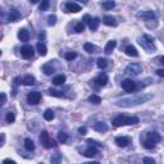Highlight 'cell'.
I'll use <instances>...</instances> for the list:
<instances>
[{"mask_svg": "<svg viewBox=\"0 0 164 164\" xmlns=\"http://www.w3.org/2000/svg\"><path fill=\"white\" fill-rule=\"evenodd\" d=\"M139 44L142 46L144 49H146L147 52H153L155 50V45H154V38L149 36V35H144L139 38Z\"/></svg>", "mask_w": 164, "mask_h": 164, "instance_id": "1", "label": "cell"}, {"mask_svg": "<svg viewBox=\"0 0 164 164\" xmlns=\"http://www.w3.org/2000/svg\"><path fill=\"white\" fill-rule=\"evenodd\" d=\"M151 97H153L151 95H142V96L136 97V99H123V100H117V101H115V105L122 104V103H128V101H131V104H130V107H131V105H137V104H142V103H145V101L150 100Z\"/></svg>", "mask_w": 164, "mask_h": 164, "instance_id": "2", "label": "cell"}, {"mask_svg": "<svg viewBox=\"0 0 164 164\" xmlns=\"http://www.w3.org/2000/svg\"><path fill=\"white\" fill-rule=\"evenodd\" d=\"M40 141L41 144L44 145L45 149H50V147H53V146H55V144H54V141L52 139H50V136L49 134L46 131H42L41 132V135H40Z\"/></svg>", "mask_w": 164, "mask_h": 164, "instance_id": "3", "label": "cell"}, {"mask_svg": "<svg viewBox=\"0 0 164 164\" xmlns=\"http://www.w3.org/2000/svg\"><path fill=\"white\" fill-rule=\"evenodd\" d=\"M141 72H142L141 65L136 64V63H132L126 68V73H127V75H130V76H139Z\"/></svg>", "mask_w": 164, "mask_h": 164, "instance_id": "4", "label": "cell"}, {"mask_svg": "<svg viewBox=\"0 0 164 164\" xmlns=\"http://www.w3.org/2000/svg\"><path fill=\"white\" fill-rule=\"evenodd\" d=\"M137 17L142 21H155L157 19V14L151 10H145V12H140L137 14Z\"/></svg>", "mask_w": 164, "mask_h": 164, "instance_id": "5", "label": "cell"}, {"mask_svg": "<svg viewBox=\"0 0 164 164\" xmlns=\"http://www.w3.org/2000/svg\"><path fill=\"white\" fill-rule=\"evenodd\" d=\"M40 100H41V94L37 92V91L30 92L28 95H27V101H28L30 104H32V105L38 104V103H40Z\"/></svg>", "mask_w": 164, "mask_h": 164, "instance_id": "6", "label": "cell"}, {"mask_svg": "<svg viewBox=\"0 0 164 164\" xmlns=\"http://www.w3.org/2000/svg\"><path fill=\"white\" fill-rule=\"evenodd\" d=\"M21 54L25 59H31L33 57V48L31 45H25L21 48Z\"/></svg>", "mask_w": 164, "mask_h": 164, "instance_id": "7", "label": "cell"}, {"mask_svg": "<svg viewBox=\"0 0 164 164\" xmlns=\"http://www.w3.org/2000/svg\"><path fill=\"white\" fill-rule=\"evenodd\" d=\"M122 87H123V90L126 92H132V91H135V90H136V83L132 80L127 78V80L122 81Z\"/></svg>", "mask_w": 164, "mask_h": 164, "instance_id": "8", "label": "cell"}, {"mask_svg": "<svg viewBox=\"0 0 164 164\" xmlns=\"http://www.w3.org/2000/svg\"><path fill=\"white\" fill-rule=\"evenodd\" d=\"M115 144L119 147H126L131 144V139L127 137V136H119V137L115 139Z\"/></svg>", "mask_w": 164, "mask_h": 164, "instance_id": "9", "label": "cell"}, {"mask_svg": "<svg viewBox=\"0 0 164 164\" xmlns=\"http://www.w3.org/2000/svg\"><path fill=\"white\" fill-rule=\"evenodd\" d=\"M127 124V117L124 115H118L113 119V126L114 127H120V126H124Z\"/></svg>", "mask_w": 164, "mask_h": 164, "instance_id": "10", "label": "cell"}, {"mask_svg": "<svg viewBox=\"0 0 164 164\" xmlns=\"http://www.w3.org/2000/svg\"><path fill=\"white\" fill-rule=\"evenodd\" d=\"M21 18V13L17 9H10L9 10V15H8V21L9 22H17Z\"/></svg>", "mask_w": 164, "mask_h": 164, "instance_id": "11", "label": "cell"}, {"mask_svg": "<svg viewBox=\"0 0 164 164\" xmlns=\"http://www.w3.org/2000/svg\"><path fill=\"white\" fill-rule=\"evenodd\" d=\"M94 82H95L97 86H105L108 83V76L105 75V73H101V75H99L94 80Z\"/></svg>", "mask_w": 164, "mask_h": 164, "instance_id": "12", "label": "cell"}, {"mask_svg": "<svg viewBox=\"0 0 164 164\" xmlns=\"http://www.w3.org/2000/svg\"><path fill=\"white\" fill-rule=\"evenodd\" d=\"M18 37H19V40L23 41V42H27L30 40V33H28V31H27L26 28H21L18 31Z\"/></svg>", "mask_w": 164, "mask_h": 164, "instance_id": "13", "label": "cell"}, {"mask_svg": "<svg viewBox=\"0 0 164 164\" xmlns=\"http://www.w3.org/2000/svg\"><path fill=\"white\" fill-rule=\"evenodd\" d=\"M65 9H67V12L77 13V12L81 10V7L78 5V4H76V3H67V4H65Z\"/></svg>", "mask_w": 164, "mask_h": 164, "instance_id": "14", "label": "cell"}, {"mask_svg": "<svg viewBox=\"0 0 164 164\" xmlns=\"http://www.w3.org/2000/svg\"><path fill=\"white\" fill-rule=\"evenodd\" d=\"M103 22L104 25L107 26H112V27H115L118 23H117V19L114 17H112V15H105V17L103 18Z\"/></svg>", "mask_w": 164, "mask_h": 164, "instance_id": "15", "label": "cell"}, {"mask_svg": "<svg viewBox=\"0 0 164 164\" xmlns=\"http://www.w3.org/2000/svg\"><path fill=\"white\" fill-rule=\"evenodd\" d=\"M124 52H126V54L128 57H139V53H137V50H136V48L134 45H128L126 49H124Z\"/></svg>", "mask_w": 164, "mask_h": 164, "instance_id": "16", "label": "cell"}, {"mask_svg": "<svg viewBox=\"0 0 164 164\" xmlns=\"http://www.w3.org/2000/svg\"><path fill=\"white\" fill-rule=\"evenodd\" d=\"M97 149L96 147H94V146H90L87 147V149L85 150V157H87V158H94V157H96L97 155Z\"/></svg>", "mask_w": 164, "mask_h": 164, "instance_id": "17", "label": "cell"}, {"mask_svg": "<svg viewBox=\"0 0 164 164\" xmlns=\"http://www.w3.org/2000/svg\"><path fill=\"white\" fill-rule=\"evenodd\" d=\"M94 130L97 132H107L108 131V126L104 122H96L94 124Z\"/></svg>", "mask_w": 164, "mask_h": 164, "instance_id": "18", "label": "cell"}, {"mask_svg": "<svg viewBox=\"0 0 164 164\" xmlns=\"http://www.w3.org/2000/svg\"><path fill=\"white\" fill-rule=\"evenodd\" d=\"M36 48H37V52H38V54H40L41 57H45L46 54H48V49H46L44 42H37Z\"/></svg>", "mask_w": 164, "mask_h": 164, "instance_id": "19", "label": "cell"}, {"mask_svg": "<svg viewBox=\"0 0 164 164\" xmlns=\"http://www.w3.org/2000/svg\"><path fill=\"white\" fill-rule=\"evenodd\" d=\"M115 46H117V41H114V40L108 41V44H107V46H105L104 52L107 53V54H110V53L113 52V50L115 49Z\"/></svg>", "mask_w": 164, "mask_h": 164, "instance_id": "20", "label": "cell"}, {"mask_svg": "<svg viewBox=\"0 0 164 164\" xmlns=\"http://www.w3.org/2000/svg\"><path fill=\"white\" fill-rule=\"evenodd\" d=\"M83 49H85V52H87L89 54H94V53H96V50H97L96 46L92 45L91 42H86L83 45Z\"/></svg>", "mask_w": 164, "mask_h": 164, "instance_id": "21", "label": "cell"}, {"mask_svg": "<svg viewBox=\"0 0 164 164\" xmlns=\"http://www.w3.org/2000/svg\"><path fill=\"white\" fill-rule=\"evenodd\" d=\"M64 82H65V76L64 75H58V76L54 77V80H53V83L57 85V86L63 85Z\"/></svg>", "mask_w": 164, "mask_h": 164, "instance_id": "22", "label": "cell"}, {"mask_svg": "<svg viewBox=\"0 0 164 164\" xmlns=\"http://www.w3.org/2000/svg\"><path fill=\"white\" fill-rule=\"evenodd\" d=\"M160 139L162 137L157 134V132H149V134H147V140H150V141H153V142H159Z\"/></svg>", "mask_w": 164, "mask_h": 164, "instance_id": "23", "label": "cell"}, {"mask_svg": "<svg viewBox=\"0 0 164 164\" xmlns=\"http://www.w3.org/2000/svg\"><path fill=\"white\" fill-rule=\"evenodd\" d=\"M35 82H36V80H35V77L31 76V75H27L25 78H23V83L26 86H33Z\"/></svg>", "mask_w": 164, "mask_h": 164, "instance_id": "24", "label": "cell"}, {"mask_svg": "<svg viewBox=\"0 0 164 164\" xmlns=\"http://www.w3.org/2000/svg\"><path fill=\"white\" fill-rule=\"evenodd\" d=\"M62 162V154L60 153H55L52 155V158H50V163L52 164H60Z\"/></svg>", "mask_w": 164, "mask_h": 164, "instance_id": "25", "label": "cell"}, {"mask_svg": "<svg viewBox=\"0 0 164 164\" xmlns=\"http://www.w3.org/2000/svg\"><path fill=\"white\" fill-rule=\"evenodd\" d=\"M42 71H44V73H45L46 76H50V75H53V73H54V68H53L52 63H48V64H45L44 67H42Z\"/></svg>", "mask_w": 164, "mask_h": 164, "instance_id": "26", "label": "cell"}, {"mask_svg": "<svg viewBox=\"0 0 164 164\" xmlns=\"http://www.w3.org/2000/svg\"><path fill=\"white\" fill-rule=\"evenodd\" d=\"M99 23H100V21H99V18H92V21H91V23L89 25V27H90V30L91 31H96L97 28H99Z\"/></svg>", "mask_w": 164, "mask_h": 164, "instance_id": "27", "label": "cell"}, {"mask_svg": "<svg viewBox=\"0 0 164 164\" xmlns=\"http://www.w3.org/2000/svg\"><path fill=\"white\" fill-rule=\"evenodd\" d=\"M25 147H26V150L32 151L35 149V144H33L32 140H31V139H26L25 140Z\"/></svg>", "mask_w": 164, "mask_h": 164, "instance_id": "28", "label": "cell"}, {"mask_svg": "<svg viewBox=\"0 0 164 164\" xmlns=\"http://www.w3.org/2000/svg\"><path fill=\"white\" fill-rule=\"evenodd\" d=\"M101 7H103V9H105V10H110L115 7V3L114 1H103L101 3Z\"/></svg>", "mask_w": 164, "mask_h": 164, "instance_id": "29", "label": "cell"}, {"mask_svg": "<svg viewBox=\"0 0 164 164\" xmlns=\"http://www.w3.org/2000/svg\"><path fill=\"white\" fill-rule=\"evenodd\" d=\"M96 64L100 69H104V68H107V65H108V60L105 59V58H99L96 62Z\"/></svg>", "mask_w": 164, "mask_h": 164, "instance_id": "30", "label": "cell"}, {"mask_svg": "<svg viewBox=\"0 0 164 164\" xmlns=\"http://www.w3.org/2000/svg\"><path fill=\"white\" fill-rule=\"evenodd\" d=\"M44 118H45V120H53L54 119V112L52 109H46L45 113H44Z\"/></svg>", "mask_w": 164, "mask_h": 164, "instance_id": "31", "label": "cell"}, {"mask_svg": "<svg viewBox=\"0 0 164 164\" xmlns=\"http://www.w3.org/2000/svg\"><path fill=\"white\" fill-rule=\"evenodd\" d=\"M89 101H90V103H92V104L99 105L101 103V97L99 95H91V96L89 97Z\"/></svg>", "mask_w": 164, "mask_h": 164, "instance_id": "32", "label": "cell"}, {"mask_svg": "<svg viewBox=\"0 0 164 164\" xmlns=\"http://www.w3.org/2000/svg\"><path fill=\"white\" fill-rule=\"evenodd\" d=\"M58 140L62 142V144H64V142H67V140H68V135L65 134V132L63 131H60L59 134H58Z\"/></svg>", "mask_w": 164, "mask_h": 164, "instance_id": "33", "label": "cell"}, {"mask_svg": "<svg viewBox=\"0 0 164 164\" xmlns=\"http://www.w3.org/2000/svg\"><path fill=\"white\" fill-rule=\"evenodd\" d=\"M75 31L77 33H81V32H83L85 31V23L83 22H78L76 25V27H75Z\"/></svg>", "mask_w": 164, "mask_h": 164, "instance_id": "34", "label": "cell"}, {"mask_svg": "<svg viewBox=\"0 0 164 164\" xmlns=\"http://www.w3.org/2000/svg\"><path fill=\"white\" fill-rule=\"evenodd\" d=\"M5 120H7V123H13L14 120H15V115H14V113H7V117H5Z\"/></svg>", "mask_w": 164, "mask_h": 164, "instance_id": "35", "label": "cell"}, {"mask_svg": "<svg viewBox=\"0 0 164 164\" xmlns=\"http://www.w3.org/2000/svg\"><path fill=\"white\" fill-rule=\"evenodd\" d=\"M49 95H52V96H57V97H62L63 96V94L59 92V91H57V90H54V89H49Z\"/></svg>", "mask_w": 164, "mask_h": 164, "instance_id": "36", "label": "cell"}, {"mask_svg": "<svg viewBox=\"0 0 164 164\" xmlns=\"http://www.w3.org/2000/svg\"><path fill=\"white\" fill-rule=\"evenodd\" d=\"M144 145V147H145V149H154V146H155V142H153V141H150V140H147V141H145L142 144Z\"/></svg>", "mask_w": 164, "mask_h": 164, "instance_id": "37", "label": "cell"}, {"mask_svg": "<svg viewBox=\"0 0 164 164\" xmlns=\"http://www.w3.org/2000/svg\"><path fill=\"white\" fill-rule=\"evenodd\" d=\"M49 5H50V3H49V0H44V1H42L41 4H40V10H48V8H49Z\"/></svg>", "mask_w": 164, "mask_h": 164, "instance_id": "38", "label": "cell"}, {"mask_svg": "<svg viewBox=\"0 0 164 164\" xmlns=\"http://www.w3.org/2000/svg\"><path fill=\"white\" fill-rule=\"evenodd\" d=\"M139 123L137 117H127V124H136Z\"/></svg>", "mask_w": 164, "mask_h": 164, "instance_id": "39", "label": "cell"}, {"mask_svg": "<svg viewBox=\"0 0 164 164\" xmlns=\"http://www.w3.org/2000/svg\"><path fill=\"white\" fill-rule=\"evenodd\" d=\"M48 23H49V26H54L57 23V15H49V18H48Z\"/></svg>", "mask_w": 164, "mask_h": 164, "instance_id": "40", "label": "cell"}, {"mask_svg": "<svg viewBox=\"0 0 164 164\" xmlns=\"http://www.w3.org/2000/svg\"><path fill=\"white\" fill-rule=\"evenodd\" d=\"M142 164H155V160L150 157H145L142 159Z\"/></svg>", "mask_w": 164, "mask_h": 164, "instance_id": "41", "label": "cell"}, {"mask_svg": "<svg viewBox=\"0 0 164 164\" xmlns=\"http://www.w3.org/2000/svg\"><path fill=\"white\" fill-rule=\"evenodd\" d=\"M76 57H77L76 53H67L65 54V59L67 60H73V59H76Z\"/></svg>", "mask_w": 164, "mask_h": 164, "instance_id": "42", "label": "cell"}, {"mask_svg": "<svg viewBox=\"0 0 164 164\" xmlns=\"http://www.w3.org/2000/svg\"><path fill=\"white\" fill-rule=\"evenodd\" d=\"M91 21H92V18L90 17L89 14H86L85 17H83V23H85V25H86V23H87V25H90V23H91Z\"/></svg>", "mask_w": 164, "mask_h": 164, "instance_id": "43", "label": "cell"}, {"mask_svg": "<svg viewBox=\"0 0 164 164\" xmlns=\"http://www.w3.org/2000/svg\"><path fill=\"white\" fill-rule=\"evenodd\" d=\"M78 134L80 135H86V134H87V128H86V127H80L78 128Z\"/></svg>", "mask_w": 164, "mask_h": 164, "instance_id": "44", "label": "cell"}, {"mask_svg": "<svg viewBox=\"0 0 164 164\" xmlns=\"http://www.w3.org/2000/svg\"><path fill=\"white\" fill-rule=\"evenodd\" d=\"M3 164H17V163H15L14 160H10V159H4Z\"/></svg>", "mask_w": 164, "mask_h": 164, "instance_id": "45", "label": "cell"}, {"mask_svg": "<svg viewBox=\"0 0 164 164\" xmlns=\"http://www.w3.org/2000/svg\"><path fill=\"white\" fill-rule=\"evenodd\" d=\"M157 75L159 77H164V69H158L157 71Z\"/></svg>", "mask_w": 164, "mask_h": 164, "instance_id": "46", "label": "cell"}, {"mask_svg": "<svg viewBox=\"0 0 164 164\" xmlns=\"http://www.w3.org/2000/svg\"><path fill=\"white\" fill-rule=\"evenodd\" d=\"M5 101H7V95L4 92H1V104H5Z\"/></svg>", "mask_w": 164, "mask_h": 164, "instance_id": "47", "label": "cell"}, {"mask_svg": "<svg viewBox=\"0 0 164 164\" xmlns=\"http://www.w3.org/2000/svg\"><path fill=\"white\" fill-rule=\"evenodd\" d=\"M19 81H21V78H19V77H15V78H14V81H13V82H14V85L17 86V85L19 83Z\"/></svg>", "mask_w": 164, "mask_h": 164, "instance_id": "48", "label": "cell"}, {"mask_svg": "<svg viewBox=\"0 0 164 164\" xmlns=\"http://www.w3.org/2000/svg\"><path fill=\"white\" fill-rule=\"evenodd\" d=\"M38 37H40V40H41V38H44L45 37V32H41L40 35H38Z\"/></svg>", "mask_w": 164, "mask_h": 164, "instance_id": "49", "label": "cell"}, {"mask_svg": "<svg viewBox=\"0 0 164 164\" xmlns=\"http://www.w3.org/2000/svg\"><path fill=\"white\" fill-rule=\"evenodd\" d=\"M160 63L164 65V57H162V58H160Z\"/></svg>", "mask_w": 164, "mask_h": 164, "instance_id": "50", "label": "cell"}, {"mask_svg": "<svg viewBox=\"0 0 164 164\" xmlns=\"http://www.w3.org/2000/svg\"><path fill=\"white\" fill-rule=\"evenodd\" d=\"M89 164H100L99 162H92V163H89Z\"/></svg>", "mask_w": 164, "mask_h": 164, "instance_id": "51", "label": "cell"}]
</instances>
